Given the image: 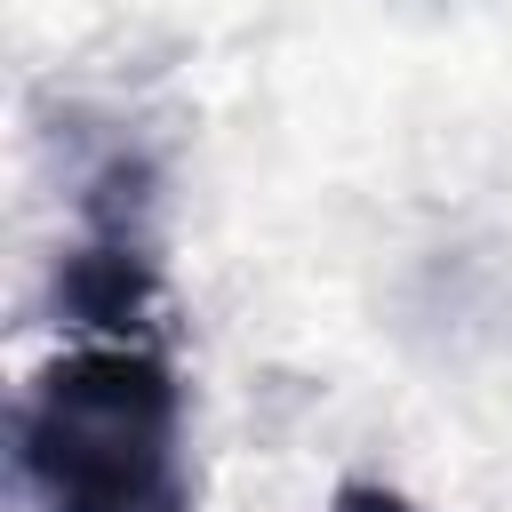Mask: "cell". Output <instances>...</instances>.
Segmentation results:
<instances>
[{"label": "cell", "mask_w": 512, "mask_h": 512, "mask_svg": "<svg viewBox=\"0 0 512 512\" xmlns=\"http://www.w3.org/2000/svg\"><path fill=\"white\" fill-rule=\"evenodd\" d=\"M32 512H184V392L160 344H72L16 400Z\"/></svg>", "instance_id": "6da1fadb"}, {"label": "cell", "mask_w": 512, "mask_h": 512, "mask_svg": "<svg viewBox=\"0 0 512 512\" xmlns=\"http://www.w3.org/2000/svg\"><path fill=\"white\" fill-rule=\"evenodd\" d=\"M160 304V168L120 144L80 176V240L56 256V320L96 344H152Z\"/></svg>", "instance_id": "7a4b0ae2"}, {"label": "cell", "mask_w": 512, "mask_h": 512, "mask_svg": "<svg viewBox=\"0 0 512 512\" xmlns=\"http://www.w3.org/2000/svg\"><path fill=\"white\" fill-rule=\"evenodd\" d=\"M328 512H424V504L400 496V488H384V480H336Z\"/></svg>", "instance_id": "3957f363"}]
</instances>
